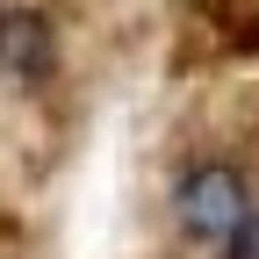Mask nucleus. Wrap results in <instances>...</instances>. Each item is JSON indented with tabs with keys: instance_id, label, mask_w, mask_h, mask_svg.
<instances>
[{
	"instance_id": "nucleus-2",
	"label": "nucleus",
	"mask_w": 259,
	"mask_h": 259,
	"mask_svg": "<svg viewBox=\"0 0 259 259\" xmlns=\"http://www.w3.org/2000/svg\"><path fill=\"white\" fill-rule=\"evenodd\" d=\"M58 72V29L44 8H29V0H8L0 8V87L8 94H36L51 87Z\"/></svg>"
},
{
	"instance_id": "nucleus-1",
	"label": "nucleus",
	"mask_w": 259,
	"mask_h": 259,
	"mask_svg": "<svg viewBox=\"0 0 259 259\" xmlns=\"http://www.w3.org/2000/svg\"><path fill=\"white\" fill-rule=\"evenodd\" d=\"M245 209H252V187H245L238 158H202V166H187L173 180V216L194 245H223L245 223Z\"/></svg>"
},
{
	"instance_id": "nucleus-3",
	"label": "nucleus",
	"mask_w": 259,
	"mask_h": 259,
	"mask_svg": "<svg viewBox=\"0 0 259 259\" xmlns=\"http://www.w3.org/2000/svg\"><path fill=\"white\" fill-rule=\"evenodd\" d=\"M216 259H259V209H245V223L216 245Z\"/></svg>"
}]
</instances>
